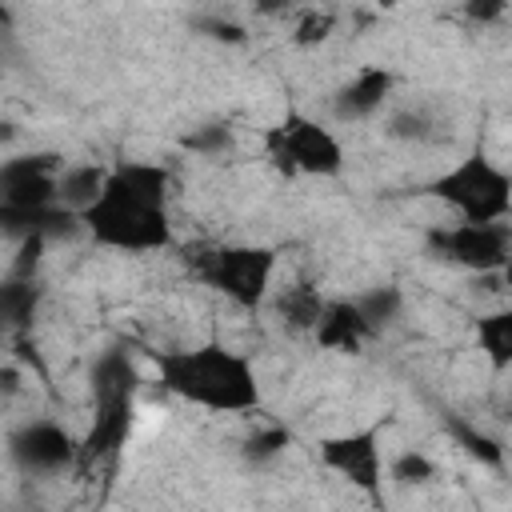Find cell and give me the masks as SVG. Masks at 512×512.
<instances>
[{
    "instance_id": "obj_20",
    "label": "cell",
    "mask_w": 512,
    "mask_h": 512,
    "mask_svg": "<svg viewBox=\"0 0 512 512\" xmlns=\"http://www.w3.org/2000/svg\"><path fill=\"white\" fill-rule=\"evenodd\" d=\"M392 480L396 484H428L432 476H436V468H432V460L424 456V452H416V448H408V452H400L396 460H392Z\"/></svg>"
},
{
    "instance_id": "obj_22",
    "label": "cell",
    "mask_w": 512,
    "mask_h": 512,
    "mask_svg": "<svg viewBox=\"0 0 512 512\" xmlns=\"http://www.w3.org/2000/svg\"><path fill=\"white\" fill-rule=\"evenodd\" d=\"M196 28H204L208 36H216V40H232V44H240L244 40V28L240 24H232V20H196Z\"/></svg>"
},
{
    "instance_id": "obj_19",
    "label": "cell",
    "mask_w": 512,
    "mask_h": 512,
    "mask_svg": "<svg viewBox=\"0 0 512 512\" xmlns=\"http://www.w3.org/2000/svg\"><path fill=\"white\" fill-rule=\"evenodd\" d=\"M184 148L196 156H220L232 148V132H228V124H200L184 136Z\"/></svg>"
},
{
    "instance_id": "obj_16",
    "label": "cell",
    "mask_w": 512,
    "mask_h": 512,
    "mask_svg": "<svg viewBox=\"0 0 512 512\" xmlns=\"http://www.w3.org/2000/svg\"><path fill=\"white\" fill-rule=\"evenodd\" d=\"M476 336H480V352H488V360L496 364V372L508 368L512 360V312H492L476 320Z\"/></svg>"
},
{
    "instance_id": "obj_5",
    "label": "cell",
    "mask_w": 512,
    "mask_h": 512,
    "mask_svg": "<svg viewBox=\"0 0 512 512\" xmlns=\"http://www.w3.org/2000/svg\"><path fill=\"white\" fill-rule=\"evenodd\" d=\"M192 272L200 284L224 292L240 308H256L268 296L272 272H276V252L260 244H220L208 248L192 260Z\"/></svg>"
},
{
    "instance_id": "obj_13",
    "label": "cell",
    "mask_w": 512,
    "mask_h": 512,
    "mask_svg": "<svg viewBox=\"0 0 512 512\" xmlns=\"http://www.w3.org/2000/svg\"><path fill=\"white\" fill-rule=\"evenodd\" d=\"M104 180H108V168L104 164H68L56 176V204L68 208V212H76V216H84L96 204Z\"/></svg>"
},
{
    "instance_id": "obj_1",
    "label": "cell",
    "mask_w": 512,
    "mask_h": 512,
    "mask_svg": "<svg viewBox=\"0 0 512 512\" xmlns=\"http://www.w3.org/2000/svg\"><path fill=\"white\" fill-rule=\"evenodd\" d=\"M84 232L116 252H160L172 244L168 172L160 164L124 160L108 168L96 204L80 216Z\"/></svg>"
},
{
    "instance_id": "obj_8",
    "label": "cell",
    "mask_w": 512,
    "mask_h": 512,
    "mask_svg": "<svg viewBox=\"0 0 512 512\" xmlns=\"http://www.w3.org/2000/svg\"><path fill=\"white\" fill-rule=\"evenodd\" d=\"M8 456L28 476H60L80 460V444L64 424L32 420L8 436Z\"/></svg>"
},
{
    "instance_id": "obj_14",
    "label": "cell",
    "mask_w": 512,
    "mask_h": 512,
    "mask_svg": "<svg viewBox=\"0 0 512 512\" xmlns=\"http://www.w3.org/2000/svg\"><path fill=\"white\" fill-rule=\"evenodd\" d=\"M40 308V284L8 276L0 284V332H24Z\"/></svg>"
},
{
    "instance_id": "obj_12",
    "label": "cell",
    "mask_w": 512,
    "mask_h": 512,
    "mask_svg": "<svg viewBox=\"0 0 512 512\" xmlns=\"http://www.w3.org/2000/svg\"><path fill=\"white\" fill-rule=\"evenodd\" d=\"M312 332L324 348H336V352H356L372 336L368 324L360 320V312L352 308V300H324Z\"/></svg>"
},
{
    "instance_id": "obj_11",
    "label": "cell",
    "mask_w": 512,
    "mask_h": 512,
    "mask_svg": "<svg viewBox=\"0 0 512 512\" xmlns=\"http://www.w3.org/2000/svg\"><path fill=\"white\" fill-rule=\"evenodd\" d=\"M388 92H392V72H384V68H360L336 92L332 108H336L340 120H368V116H376L384 108Z\"/></svg>"
},
{
    "instance_id": "obj_7",
    "label": "cell",
    "mask_w": 512,
    "mask_h": 512,
    "mask_svg": "<svg viewBox=\"0 0 512 512\" xmlns=\"http://www.w3.org/2000/svg\"><path fill=\"white\" fill-rule=\"evenodd\" d=\"M268 152L280 168L288 172H308V176H336L344 168V148L340 140L320 128L308 116H288L268 132Z\"/></svg>"
},
{
    "instance_id": "obj_6",
    "label": "cell",
    "mask_w": 512,
    "mask_h": 512,
    "mask_svg": "<svg viewBox=\"0 0 512 512\" xmlns=\"http://www.w3.org/2000/svg\"><path fill=\"white\" fill-rule=\"evenodd\" d=\"M428 252L436 260H448L456 268L480 272V276H496L508 268L512 256V228L508 220L496 224H448V228H432L428 232Z\"/></svg>"
},
{
    "instance_id": "obj_21",
    "label": "cell",
    "mask_w": 512,
    "mask_h": 512,
    "mask_svg": "<svg viewBox=\"0 0 512 512\" xmlns=\"http://www.w3.org/2000/svg\"><path fill=\"white\" fill-rule=\"evenodd\" d=\"M288 432L284 428H260L256 436H248L244 440V456L252 460V464H264V460H272V456H280L284 448H288Z\"/></svg>"
},
{
    "instance_id": "obj_9",
    "label": "cell",
    "mask_w": 512,
    "mask_h": 512,
    "mask_svg": "<svg viewBox=\"0 0 512 512\" xmlns=\"http://www.w3.org/2000/svg\"><path fill=\"white\" fill-rule=\"evenodd\" d=\"M60 164L48 152H28L0 160V212H32L56 204Z\"/></svg>"
},
{
    "instance_id": "obj_17",
    "label": "cell",
    "mask_w": 512,
    "mask_h": 512,
    "mask_svg": "<svg viewBox=\"0 0 512 512\" xmlns=\"http://www.w3.org/2000/svg\"><path fill=\"white\" fill-rule=\"evenodd\" d=\"M444 428L456 436V444H460L468 456H476V460L488 464V468H504V448H500V440H492L488 432L472 428V424L460 420V416H444Z\"/></svg>"
},
{
    "instance_id": "obj_15",
    "label": "cell",
    "mask_w": 512,
    "mask_h": 512,
    "mask_svg": "<svg viewBox=\"0 0 512 512\" xmlns=\"http://www.w3.org/2000/svg\"><path fill=\"white\" fill-rule=\"evenodd\" d=\"M352 308L360 312V320H364L368 332L376 336V332H384L388 324L400 320V312H404V292H400L396 284H380V288L360 292V296L352 300Z\"/></svg>"
},
{
    "instance_id": "obj_2",
    "label": "cell",
    "mask_w": 512,
    "mask_h": 512,
    "mask_svg": "<svg viewBox=\"0 0 512 512\" xmlns=\"http://www.w3.org/2000/svg\"><path fill=\"white\" fill-rule=\"evenodd\" d=\"M156 380L164 392L208 408V412H252L260 408V380L244 352L208 340L196 348L156 352Z\"/></svg>"
},
{
    "instance_id": "obj_23",
    "label": "cell",
    "mask_w": 512,
    "mask_h": 512,
    "mask_svg": "<svg viewBox=\"0 0 512 512\" xmlns=\"http://www.w3.org/2000/svg\"><path fill=\"white\" fill-rule=\"evenodd\" d=\"M0 140H12V124H0Z\"/></svg>"
},
{
    "instance_id": "obj_3",
    "label": "cell",
    "mask_w": 512,
    "mask_h": 512,
    "mask_svg": "<svg viewBox=\"0 0 512 512\" xmlns=\"http://www.w3.org/2000/svg\"><path fill=\"white\" fill-rule=\"evenodd\" d=\"M132 396H136V364L128 348H104L92 364V428L80 440V460L116 456L132 432Z\"/></svg>"
},
{
    "instance_id": "obj_10",
    "label": "cell",
    "mask_w": 512,
    "mask_h": 512,
    "mask_svg": "<svg viewBox=\"0 0 512 512\" xmlns=\"http://www.w3.org/2000/svg\"><path fill=\"white\" fill-rule=\"evenodd\" d=\"M320 460L340 472L344 480H352L364 492H380V476H384V460H380V436L376 428L368 432H344V436H328L320 444Z\"/></svg>"
},
{
    "instance_id": "obj_18",
    "label": "cell",
    "mask_w": 512,
    "mask_h": 512,
    "mask_svg": "<svg viewBox=\"0 0 512 512\" xmlns=\"http://www.w3.org/2000/svg\"><path fill=\"white\" fill-rule=\"evenodd\" d=\"M276 308H280L284 324H292V328H312L316 316H320V308H324V300H320L312 288H284L280 300H276Z\"/></svg>"
},
{
    "instance_id": "obj_4",
    "label": "cell",
    "mask_w": 512,
    "mask_h": 512,
    "mask_svg": "<svg viewBox=\"0 0 512 512\" xmlns=\"http://www.w3.org/2000/svg\"><path fill=\"white\" fill-rule=\"evenodd\" d=\"M428 192L452 204L464 224H496V220H508V208H512V176L480 152L460 160L444 176H436Z\"/></svg>"
}]
</instances>
